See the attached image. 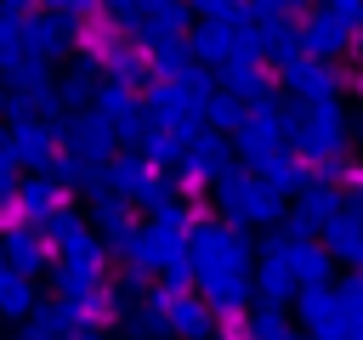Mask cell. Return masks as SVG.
I'll use <instances>...</instances> for the list:
<instances>
[{
    "mask_svg": "<svg viewBox=\"0 0 363 340\" xmlns=\"http://www.w3.org/2000/svg\"><path fill=\"white\" fill-rule=\"evenodd\" d=\"M210 198H216V215L227 221V227H238V232H278L284 227V215H289V198L284 193H272L255 170H233V176H221L216 187H210Z\"/></svg>",
    "mask_w": 363,
    "mask_h": 340,
    "instance_id": "6da1fadb",
    "label": "cell"
},
{
    "mask_svg": "<svg viewBox=\"0 0 363 340\" xmlns=\"http://www.w3.org/2000/svg\"><path fill=\"white\" fill-rule=\"evenodd\" d=\"M295 125H301V108H295V102H284V96L255 102V108H250V125L233 136L244 170H255V164L272 159V153H289V147H295Z\"/></svg>",
    "mask_w": 363,
    "mask_h": 340,
    "instance_id": "7a4b0ae2",
    "label": "cell"
},
{
    "mask_svg": "<svg viewBox=\"0 0 363 340\" xmlns=\"http://www.w3.org/2000/svg\"><path fill=\"white\" fill-rule=\"evenodd\" d=\"M352 136H357L352 113H346L340 102H318V108H301V125H295V153H301L312 170H323V164L346 159V142H352Z\"/></svg>",
    "mask_w": 363,
    "mask_h": 340,
    "instance_id": "3957f363",
    "label": "cell"
},
{
    "mask_svg": "<svg viewBox=\"0 0 363 340\" xmlns=\"http://www.w3.org/2000/svg\"><path fill=\"white\" fill-rule=\"evenodd\" d=\"M210 102L216 96H204L193 79H176V85H153L147 91V119L159 125V130H170V136H182V142H193V136H204L210 125H204V113H210Z\"/></svg>",
    "mask_w": 363,
    "mask_h": 340,
    "instance_id": "277c9868",
    "label": "cell"
},
{
    "mask_svg": "<svg viewBox=\"0 0 363 340\" xmlns=\"http://www.w3.org/2000/svg\"><path fill=\"white\" fill-rule=\"evenodd\" d=\"M244 159H238V142L233 136H221V130H204V136H193L187 142V159H182V170H176V181H182V198H199L204 187H216L221 176H233Z\"/></svg>",
    "mask_w": 363,
    "mask_h": 340,
    "instance_id": "5b68a950",
    "label": "cell"
},
{
    "mask_svg": "<svg viewBox=\"0 0 363 340\" xmlns=\"http://www.w3.org/2000/svg\"><path fill=\"white\" fill-rule=\"evenodd\" d=\"M57 130H62V153H68V159H79L91 176H102V170L125 153V147H119V125H113V119H102L96 108H91V113L62 119Z\"/></svg>",
    "mask_w": 363,
    "mask_h": 340,
    "instance_id": "8992f818",
    "label": "cell"
},
{
    "mask_svg": "<svg viewBox=\"0 0 363 340\" xmlns=\"http://www.w3.org/2000/svg\"><path fill=\"white\" fill-rule=\"evenodd\" d=\"M108 244L102 238H91V244H79L74 255H57V266H51V283H57V300H91V295H102L108 289Z\"/></svg>",
    "mask_w": 363,
    "mask_h": 340,
    "instance_id": "52a82bcc",
    "label": "cell"
},
{
    "mask_svg": "<svg viewBox=\"0 0 363 340\" xmlns=\"http://www.w3.org/2000/svg\"><path fill=\"white\" fill-rule=\"evenodd\" d=\"M295 323H301L312 340H346L352 317H346V295H340V283L301 289V295H295Z\"/></svg>",
    "mask_w": 363,
    "mask_h": 340,
    "instance_id": "ba28073f",
    "label": "cell"
},
{
    "mask_svg": "<svg viewBox=\"0 0 363 340\" xmlns=\"http://www.w3.org/2000/svg\"><path fill=\"white\" fill-rule=\"evenodd\" d=\"M278 85H284V96L295 102V108H318V102H340V91H346V68L340 62H295L289 74H278Z\"/></svg>",
    "mask_w": 363,
    "mask_h": 340,
    "instance_id": "9c48e42d",
    "label": "cell"
},
{
    "mask_svg": "<svg viewBox=\"0 0 363 340\" xmlns=\"http://www.w3.org/2000/svg\"><path fill=\"white\" fill-rule=\"evenodd\" d=\"M147 306H159L164 312V323H170V340H210L216 334V312H210V300L204 295H182V289H153V300Z\"/></svg>",
    "mask_w": 363,
    "mask_h": 340,
    "instance_id": "30bf717a",
    "label": "cell"
},
{
    "mask_svg": "<svg viewBox=\"0 0 363 340\" xmlns=\"http://www.w3.org/2000/svg\"><path fill=\"white\" fill-rule=\"evenodd\" d=\"M301 40H306V57H312V62H335V57L357 51L363 34H352V28L335 17V6L323 0V6H306V17H301Z\"/></svg>",
    "mask_w": 363,
    "mask_h": 340,
    "instance_id": "8fae6325",
    "label": "cell"
},
{
    "mask_svg": "<svg viewBox=\"0 0 363 340\" xmlns=\"http://www.w3.org/2000/svg\"><path fill=\"white\" fill-rule=\"evenodd\" d=\"M62 204H74L51 176H28L23 181V193H17V204H0V221H6V232L11 227H45Z\"/></svg>",
    "mask_w": 363,
    "mask_h": 340,
    "instance_id": "7c38bea8",
    "label": "cell"
},
{
    "mask_svg": "<svg viewBox=\"0 0 363 340\" xmlns=\"http://www.w3.org/2000/svg\"><path fill=\"white\" fill-rule=\"evenodd\" d=\"M6 147L23 159V170L45 176V170L62 159V130H57L51 119H34V125H17V130H6Z\"/></svg>",
    "mask_w": 363,
    "mask_h": 340,
    "instance_id": "4fadbf2b",
    "label": "cell"
},
{
    "mask_svg": "<svg viewBox=\"0 0 363 340\" xmlns=\"http://www.w3.org/2000/svg\"><path fill=\"white\" fill-rule=\"evenodd\" d=\"M295 295H301V283L289 272V249L284 255H261L255 261V300H261V312H284V306H295Z\"/></svg>",
    "mask_w": 363,
    "mask_h": 340,
    "instance_id": "5bb4252c",
    "label": "cell"
},
{
    "mask_svg": "<svg viewBox=\"0 0 363 340\" xmlns=\"http://www.w3.org/2000/svg\"><path fill=\"white\" fill-rule=\"evenodd\" d=\"M255 176H261L272 193H284L289 204H295V198H301V193L318 181V170H312V164H306L295 147H289V153H272V159H261V164H255Z\"/></svg>",
    "mask_w": 363,
    "mask_h": 340,
    "instance_id": "9a60e30c",
    "label": "cell"
},
{
    "mask_svg": "<svg viewBox=\"0 0 363 340\" xmlns=\"http://www.w3.org/2000/svg\"><path fill=\"white\" fill-rule=\"evenodd\" d=\"M6 266L23 272V278H40V272L57 266V255H51V244H45L40 227H11L6 232Z\"/></svg>",
    "mask_w": 363,
    "mask_h": 340,
    "instance_id": "2e32d148",
    "label": "cell"
},
{
    "mask_svg": "<svg viewBox=\"0 0 363 340\" xmlns=\"http://www.w3.org/2000/svg\"><path fill=\"white\" fill-rule=\"evenodd\" d=\"M102 74H108L113 85H125V91H142V85L153 91V85H159V79H153V57H147V51H142L136 40H119V45L108 51Z\"/></svg>",
    "mask_w": 363,
    "mask_h": 340,
    "instance_id": "e0dca14e",
    "label": "cell"
},
{
    "mask_svg": "<svg viewBox=\"0 0 363 340\" xmlns=\"http://www.w3.org/2000/svg\"><path fill=\"white\" fill-rule=\"evenodd\" d=\"M289 272L301 289H323L335 283V255L323 249V238H289Z\"/></svg>",
    "mask_w": 363,
    "mask_h": 340,
    "instance_id": "ac0fdd59",
    "label": "cell"
},
{
    "mask_svg": "<svg viewBox=\"0 0 363 340\" xmlns=\"http://www.w3.org/2000/svg\"><path fill=\"white\" fill-rule=\"evenodd\" d=\"M323 249L335 255V266L363 272V215H357V210H340V215L323 227Z\"/></svg>",
    "mask_w": 363,
    "mask_h": 340,
    "instance_id": "d6986e66",
    "label": "cell"
},
{
    "mask_svg": "<svg viewBox=\"0 0 363 340\" xmlns=\"http://www.w3.org/2000/svg\"><path fill=\"white\" fill-rule=\"evenodd\" d=\"M40 232H45V244H51V255H74L79 244H91V238H96L91 215H85V210H74V204H62Z\"/></svg>",
    "mask_w": 363,
    "mask_h": 340,
    "instance_id": "ffe728a7",
    "label": "cell"
},
{
    "mask_svg": "<svg viewBox=\"0 0 363 340\" xmlns=\"http://www.w3.org/2000/svg\"><path fill=\"white\" fill-rule=\"evenodd\" d=\"M221 91L227 96H238V102H267V96H278L272 91V68L267 62H233V68H221Z\"/></svg>",
    "mask_w": 363,
    "mask_h": 340,
    "instance_id": "44dd1931",
    "label": "cell"
},
{
    "mask_svg": "<svg viewBox=\"0 0 363 340\" xmlns=\"http://www.w3.org/2000/svg\"><path fill=\"white\" fill-rule=\"evenodd\" d=\"M40 306H45V300H40L34 278H23V272H11V266H6V272H0V312H6V317L23 329V323H28Z\"/></svg>",
    "mask_w": 363,
    "mask_h": 340,
    "instance_id": "7402d4cb",
    "label": "cell"
},
{
    "mask_svg": "<svg viewBox=\"0 0 363 340\" xmlns=\"http://www.w3.org/2000/svg\"><path fill=\"white\" fill-rule=\"evenodd\" d=\"M153 57V79H164V85H176V79H193L204 62L193 57V40H176V45H159V51H147Z\"/></svg>",
    "mask_w": 363,
    "mask_h": 340,
    "instance_id": "603a6c76",
    "label": "cell"
},
{
    "mask_svg": "<svg viewBox=\"0 0 363 340\" xmlns=\"http://www.w3.org/2000/svg\"><path fill=\"white\" fill-rule=\"evenodd\" d=\"M102 176H108V187H113V193H119L125 204H136V193L147 187V176H153V164H147L142 153H119V159H113V164H108Z\"/></svg>",
    "mask_w": 363,
    "mask_h": 340,
    "instance_id": "cb8c5ba5",
    "label": "cell"
},
{
    "mask_svg": "<svg viewBox=\"0 0 363 340\" xmlns=\"http://www.w3.org/2000/svg\"><path fill=\"white\" fill-rule=\"evenodd\" d=\"M250 17H255V28H261V34H289V28H301L306 6H289V0H255V6H250Z\"/></svg>",
    "mask_w": 363,
    "mask_h": 340,
    "instance_id": "d4e9b609",
    "label": "cell"
},
{
    "mask_svg": "<svg viewBox=\"0 0 363 340\" xmlns=\"http://www.w3.org/2000/svg\"><path fill=\"white\" fill-rule=\"evenodd\" d=\"M142 159H147L153 170H170V176H176V170H182V159H187V142L153 125V130H147V142H142Z\"/></svg>",
    "mask_w": 363,
    "mask_h": 340,
    "instance_id": "484cf974",
    "label": "cell"
},
{
    "mask_svg": "<svg viewBox=\"0 0 363 340\" xmlns=\"http://www.w3.org/2000/svg\"><path fill=\"white\" fill-rule=\"evenodd\" d=\"M204 125H210V130H221V136H238V130L250 125V102H238V96H227V91H221V96L210 102Z\"/></svg>",
    "mask_w": 363,
    "mask_h": 340,
    "instance_id": "4316f807",
    "label": "cell"
},
{
    "mask_svg": "<svg viewBox=\"0 0 363 340\" xmlns=\"http://www.w3.org/2000/svg\"><path fill=\"white\" fill-rule=\"evenodd\" d=\"M193 11H199V23H227V28H255V17H250V6H238V0H199Z\"/></svg>",
    "mask_w": 363,
    "mask_h": 340,
    "instance_id": "83f0119b",
    "label": "cell"
},
{
    "mask_svg": "<svg viewBox=\"0 0 363 340\" xmlns=\"http://www.w3.org/2000/svg\"><path fill=\"white\" fill-rule=\"evenodd\" d=\"M244 340H301V334L289 329V317H284V312H250Z\"/></svg>",
    "mask_w": 363,
    "mask_h": 340,
    "instance_id": "f1b7e54d",
    "label": "cell"
},
{
    "mask_svg": "<svg viewBox=\"0 0 363 340\" xmlns=\"http://www.w3.org/2000/svg\"><path fill=\"white\" fill-rule=\"evenodd\" d=\"M346 210H357L363 215V164L352 170V181H346Z\"/></svg>",
    "mask_w": 363,
    "mask_h": 340,
    "instance_id": "f546056e",
    "label": "cell"
},
{
    "mask_svg": "<svg viewBox=\"0 0 363 340\" xmlns=\"http://www.w3.org/2000/svg\"><path fill=\"white\" fill-rule=\"evenodd\" d=\"M74 340H108V329H79Z\"/></svg>",
    "mask_w": 363,
    "mask_h": 340,
    "instance_id": "4dcf8cb0",
    "label": "cell"
},
{
    "mask_svg": "<svg viewBox=\"0 0 363 340\" xmlns=\"http://www.w3.org/2000/svg\"><path fill=\"white\" fill-rule=\"evenodd\" d=\"M346 340H363V317H352V329H346Z\"/></svg>",
    "mask_w": 363,
    "mask_h": 340,
    "instance_id": "1f68e13d",
    "label": "cell"
},
{
    "mask_svg": "<svg viewBox=\"0 0 363 340\" xmlns=\"http://www.w3.org/2000/svg\"><path fill=\"white\" fill-rule=\"evenodd\" d=\"M352 125H357V147H363V102H357V113H352Z\"/></svg>",
    "mask_w": 363,
    "mask_h": 340,
    "instance_id": "d6a6232c",
    "label": "cell"
},
{
    "mask_svg": "<svg viewBox=\"0 0 363 340\" xmlns=\"http://www.w3.org/2000/svg\"><path fill=\"white\" fill-rule=\"evenodd\" d=\"M210 340H244V334H227V329H216V334H210Z\"/></svg>",
    "mask_w": 363,
    "mask_h": 340,
    "instance_id": "836d02e7",
    "label": "cell"
},
{
    "mask_svg": "<svg viewBox=\"0 0 363 340\" xmlns=\"http://www.w3.org/2000/svg\"><path fill=\"white\" fill-rule=\"evenodd\" d=\"M301 340H312V334H301Z\"/></svg>",
    "mask_w": 363,
    "mask_h": 340,
    "instance_id": "e575fe53",
    "label": "cell"
}]
</instances>
